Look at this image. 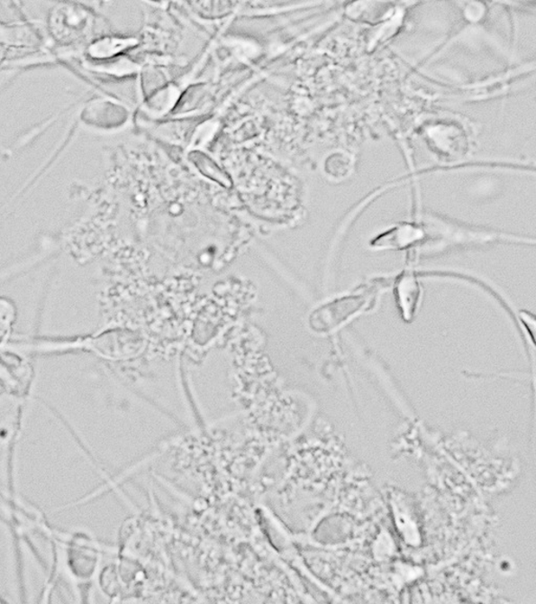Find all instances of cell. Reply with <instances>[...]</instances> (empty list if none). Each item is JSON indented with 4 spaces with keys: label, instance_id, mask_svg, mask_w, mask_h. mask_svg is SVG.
Returning a JSON list of instances; mask_svg holds the SVG:
<instances>
[{
    "label": "cell",
    "instance_id": "obj_1",
    "mask_svg": "<svg viewBox=\"0 0 536 604\" xmlns=\"http://www.w3.org/2000/svg\"><path fill=\"white\" fill-rule=\"evenodd\" d=\"M376 290V288H370L369 290L364 288L361 293L347 295V297L337 301L334 300L332 304L326 306L323 310L328 311V313L334 312L335 314L331 315V319L327 320V324L323 326V329L326 331L333 330L334 327L343 325L354 314L363 310L368 306V302L372 299V295Z\"/></svg>",
    "mask_w": 536,
    "mask_h": 604
},
{
    "label": "cell",
    "instance_id": "obj_2",
    "mask_svg": "<svg viewBox=\"0 0 536 604\" xmlns=\"http://www.w3.org/2000/svg\"><path fill=\"white\" fill-rule=\"evenodd\" d=\"M2 602H3V600H2V599H0V603H2Z\"/></svg>",
    "mask_w": 536,
    "mask_h": 604
}]
</instances>
